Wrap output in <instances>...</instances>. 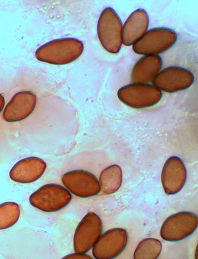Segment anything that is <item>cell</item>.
Listing matches in <instances>:
<instances>
[{
	"label": "cell",
	"instance_id": "cell-13",
	"mask_svg": "<svg viewBox=\"0 0 198 259\" xmlns=\"http://www.w3.org/2000/svg\"><path fill=\"white\" fill-rule=\"evenodd\" d=\"M47 168L44 160L36 156H30L17 162L9 172L13 181L29 183L36 181L44 173Z\"/></svg>",
	"mask_w": 198,
	"mask_h": 259
},
{
	"label": "cell",
	"instance_id": "cell-9",
	"mask_svg": "<svg viewBox=\"0 0 198 259\" xmlns=\"http://www.w3.org/2000/svg\"><path fill=\"white\" fill-rule=\"evenodd\" d=\"M61 181L73 195L80 198H89L99 194L100 186L96 176L84 170L76 169L65 173Z\"/></svg>",
	"mask_w": 198,
	"mask_h": 259
},
{
	"label": "cell",
	"instance_id": "cell-14",
	"mask_svg": "<svg viewBox=\"0 0 198 259\" xmlns=\"http://www.w3.org/2000/svg\"><path fill=\"white\" fill-rule=\"evenodd\" d=\"M149 18L145 10L138 9L125 22L122 29V42L125 46L135 44L147 31Z\"/></svg>",
	"mask_w": 198,
	"mask_h": 259
},
{
	"label": "cell",
	"instance_id": "cell-12",
	"mask_svg": "<svg viewBox=\"0 0 198 259\" xmlns=\"http://www.w3.org/2000/svg\"><path fill=\"white\" fill-rule=\"evenodd\" d=\"M37 102L36 95L30 91L15 94L4 108L2 117L6 122L21 121L34 111Z\"/></svg>",
	"mask_w": 198,
	"mask_h": 259
},
{
	"label": "cell",
	"instance_id": "cell-19",
	"mask_svg": "<svg viewBox=\"0 0 198 259\" xmlns=\"http://www.w3.org/2000/svg\"><path fill=\"white\" fill-rule=\"evenodd\" d=\"M63 259H93L90 256L86 254V253H75L69 254L63 258Z\"/></svg>",
	"mask_w": 198,
	"mask_h": 259
},
{
	"label": "cell",
	"instance_id": "cell-20",
	"mask_svg": "<svg viewBox=\"0 0 198 259\" xmlns=\"http://www.w3.org/2000/svg\"><path fill=\"white\" fill-rule=\"evenodd\" d=\"M5 104V100L3 96L0 94V113L3 110Z\"/></svg>",
	"mask_w": 198,
	"mask_h": 259
},
{
	"label": "cell",
	"instance_id": "cell-18",
	"mask_svg": "<svg viewBox=\"0 0 198 259\" xmlns=\"http://www.w3.org/2000/svg\"><path fill=\"white\" fill-rule=\"evenodd\" d=\"M20 209L18 204L7 202L0 204V230L7 229L18 220Z\"/></svg>",
	"mask_w": 198,
	"mask_h": 259
},
{
	"label": "cell",
	"instance_id": "cell-6",
	"mask_svg": "<svg viewBox=\"0 0 198 259\" xmlns=\"http://www.w3.org/2000/svg\"><path fill=\"white\" fill-rule=\"evenodd\" d=\"M198 226L197 214L188 211L179 212L164 220L160 229V236L165 241H179L192 235Z\"/></svg>",
	"mask_w": 198,
	"mask_h": 259
},
{
	"label": "cell",
	"instance_id": "cell-5",
	"mask_svg": "<svg viewBox=\"0 0 198 259\" xmlns=\"http://www.w3.org/2000/svg\"><path fill=\"white\" fill-rule=\"evenodd\" d=\"M117 96L125 104L138 109L155 105L161 99L162 94L153 85L132 83L119 89Z\"/></svg>",
	"mask_w": 198,
	"mask_h": 259
},
{
	"label": "cell",
	"instance_id": "cell-17",
	"mask_svg": "<svg viewBox=\"0 0 198 259\" xmlns=\"http://www.w3.org/2000/svg\"><path fill=\"white\" fill-rule=\"evenodd\" d=\"M162 250L161 242L153 238H146L138 245L134 252L135 259H155L160 255Z\"/></svg>",
	"mask_w": 198,
	"mask_h": 259
},
{
	"label": "cell",
	"instance_id": "cell-10",
	"mask_svg": "<svg viewBox=\"0 0 198 259\" xmlns=\"http://www.w3.org/2000/svg\"><path fill=\"white\" fill-rule=\"evenodd\" d=\"M194 78L193 74L188 69L172 66L159 71L152 82L160 90L175 93L189 88L193 84Z\"/></svg>",
	"mask_w": 198,
	"mask_h": 259
},
{
	"label": "cell",
	"instance_id": "cell-8",
	"mask_svg": "<svg viewBox=\"0 0 198 259\" xmlns=\"http://www.w3.org/2000/svg\"><path fill=\"white\" fill-rule=\"evenodd\" d=\"M128 234L123 228H116L101 234L93 247L92 254L96 259H110L118 256L126 248Z\"/></svg>",
	"mask_w": 198,
	"mask_h": 259
},
{
	"label": "cell",
	"instance_id": "cell-2",
	"mask_svg": "<svg viewBox=\"0 0 198 259\" xmlns=\"http://www.w3.org/2000/svg\"><path fill=\"white\" fill-rule=\"evenodd\" d=\"M72 200L70 192L65 187L56 184H48L31 194L30 204L46 212H54L66 207Z\"/></svg>",
	"mask_w": 198,
	"mask_h": 259
},
{
	"label": "cell",
	"instance_id": "cell-7",
	"mask_svg": "<svg viewBox=\"0 0 198 259\" xmlns=\"http://www.w3.org/2000/svg\"><path fill=\"white\" fill-rule=\"evenodd\" d=\"M102 223L98 215L88 212L78 225L74 235L73 246L76 253H86L93 247L102 233Z\"/></svg>",
	"mask_w": 198,
	"mask_h": 259
},
{
	"label": "cell",
	"instance_id": "cell-3",
	"mask_svg": "<svg viewBox=\"0 0 198 259\" xmlns=\"http://www.w3.org/2000/svg\"><path fill=\"white\" fill-rule=\"evenodd\" d=\"M122 21L111 7L104 8L98 20L97 32L102 47L109 52L116 53L120 51L122 42Z\"/></svg>",
	"mask_w": 198,
	"mask_h": 259
},
{
	"label": "cell",
	"instance_id": "cell-16",
	"mask_svg": "<svg viewBox=\"0 0 198 259\" xmlns=\"http://www.w3.org/2000/svg\"><path fill=\"white\" fill-rule=\"evenodd\" d=\"M122 181L120 167L116 164L109 166L103 169L99 175L100 190L106 195L113 194L120 188Z\"/></svg>",
	"mask_w": 198,
	"mask_h": 259
},
{
	"label": "cell",
	"instance_id": "cell-1",
	"mask_svg": "<svg viewBox=\"0 0 198 259\" xmlns=\"http://www.w3.org/2000/svg\"><path fill=\"white\" fill-rule=\"evenodd\" d=\"M84 50L83 43L73 38L52 40L39 47L35 52L41 61L55 65L71 63L77 59Z\"/></svg>",
	"mask_w": 198,
	"mask_h": 259
},
{
	"label": "cell",
	"instance_id": "cell-11",
	"mask_svg": "<svg viewBox=\"0 0 198 259\" xmlns=\"http://www.w3.org/2000/svg\"><path fill=\"white\" fill-rule=\"evenodd\" d=\"M187 171L182 160L178 156L169 157L165 162L161 173V182L166 194L178 193L184 187Z\"/></svg>",
	"mask_w": 198,
	"mask_h": 259
},
{
	"label": "cell",
	"instance_id": "cell-4",
	"mask_svg": "<svg viewBox=\"0 0 198 259\" xmlns=\"http://www.w3.org/2000/svg\"><path fill=\"white\" fill-rule=\"evenodd\" d=\"M177 39L176 33L166 27H156L147 31L133 45L135 52L142 55H158L171 48Z\"/></svg>",
	"mask_w": 198,
	"mask_h": 259
},
{
	"label": "cell",
	"instance_id": "cell-15",
	"mask_svg": "<svg viewBox=\"0 0 198 259\" xmlns=\"http://www.w3.org/2000/svg\"><path fill=\"white\" fill-rule=\"evenodd\" d=\"M162 66V60L159 55H144L138 60L132 69V82L141 84H148L152 82Z\"/></svg>",
	"mask_w": 198,
	"mask_h": 259
}]
</instances>
